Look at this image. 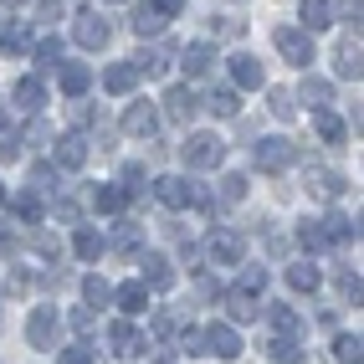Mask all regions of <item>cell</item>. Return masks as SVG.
Instances as JSON below:
<instances>
[{"instance_id":"1","label":"cell","mask_w":364,"mask_h":364,"mask_svg":"<svg viewBox=\"0 0 364 364\" xmlns=\"http://www.w3.org/2000/svg\"><path fill=\"white\" fill-rule=\"evenodd\" d=\"M180 159L190 169H215V164L226 159V144H221V134H190L180 144Z\"/></svg>"},{"instance_id":"2","label":"cell","mask_w":364,"mask_h":364,"mask_svg":"<svg viewBox=\"0 0 364 364\" xmlns=\"http://www.w3.org/2000/svg\"><path fill=\"white\" fill-rule=\"evenodd\" d=\"M272 41H277L282 62H293V67H313V31H303V26H277V31H272Z\"/></svg>"},{"instance_id":"3","label":"cell","mask_w":364,"mask_h":364,"mask_svg":"<svg viewBox=\"0 0 364 364\" xmlns=\"http://www.w3.org/2000/svg\"><path fill=\"white\" fill-rule=\"evenodd\" d=\"M298 164V144L293 139H257V169L267 175H282V169Z\"/></svg>"},{"instance_id":"4","label":"cell","mask_w":364,"mask_h":364,"mask_svg":"<svg viewBox=\"0 0 364 364\" xmlns=\"http://www.w3.org/2000/svg\"><path fill=\"white\" fill-rule=\"evenodd\" d=\"M57 338H62L57 308H31V318H26V344H31V349H57Z\"/></svg>"},{"instance_id":"5","label":"cell","mask_w":364,"mask_h":364,"mask_svg":"<svg viewBox=\"0 0 364 364\" xmlns=\"http://www.w3.org/2000/svg\"><path fill=\"white\" fill-rule=\"evenodd\" d=\"M77 46H87V52H103V46L113 41V26H108V16H98V11H82L77 16Z\"/></svg>"},{"instance_id":"6","label":"cell","mask_w":364,"mask_h":364,"mask_svg":"<svg viewBox=\"0 0 364 364\" xmlns=\"http://www.w3.org/2000/svg\"><path fill=\"white\" fill-rule=\"evenodd\" d=\"M139 282L154 287V293H164V287L175 282V262H169L164 252H144V257H139Z\"/></svg>"},{"instance_id":"7","label":"cell","mask_w":364,"mask_h":364,"mask_svg":"<svg viewBox=\"0 0 364 364\" xmlns=\"http://www.w3.org/2000/svg\"><path fill=\"white\" fill-rule=\"evenodd\" d=\"M205 333V354H215V359H241V333L231 328V323H210V328H200Z\"/></svg>"},{"instance_id":"8","label":"cell","mask_w":364,"mask_h":364,"mask_svg":"<svg viewBox=\"0 0 364 364\" xmlns=\"http://www.w3.org/2000/svg\"><path fill=\"white\" fill-rule=\"evenodd\" d=\"M210 262H215V267H241V262H247V236L215 231V236H210Z\"/></svg>"},{"instance_id":"9","label":"cell","mask_w":364,"mask_h":364,"mask_svg":"<svg viewBox=\"0 0 364 364\" xmlns=\"http://www.w3.org/2000/svg\"><path fill=\"white\" fill-rule=\"evenodd\" d=\"M124 134H134V139H154V134H159V108H154V103H129V113H124Z\"/></svg>"},{"instance_id":"10","label":"cell","mask_w":364,"mask_h":364,"mask_svg":"<svg viewBox=\"0 0 364 364\" xmlns=\"http://www.w3.org/2000/svg\"><path fill=\"white\" fill-rule=\"evenodd\" d=\"M308 196L338 200L344 196V175H338V169H323V164H308Z\"/></svg>"},{"instance_id":"11","label":"cell","mask_w":364,"mask_h":364,"mask_svg":"<svg viewBox=\"0 0 364 364\" xmlns=\"http://www.w3.org/2000/svg\"><path fill=\"white\" fill-rule=\"evenodd\" d=\"M108 344H113V354H124V359H139L144 349V338H139V328L129 323V318H118V323H108Z\"/></svg>"},{"instance_id":"12","label":"cell","mask_w":364,"mask_h":364,"mask_svg":"<svg viewBox=\"0 0 364 364\" xmlns=\"http://www.w3.org/2000/svg\"><path fill=\"white\" fill-rule=\"evenodd\" d=\"M267 77H262V62L252 57V52H236L231 57V87L236 92H252V87H262Z\"/></svg>"},{"instance_id":"13","label":"cell","mask_w":364,"mask_h":364,"mask_svg":"<svg viewBox=\"0 0 364 364\" xmlns=\"http://www.w3.org/2000/svg\"><path fill=\"white\" fill-rule=\"evenodd\" d=\"M154 200L169 205V210H185L190 205V180L185 175H159L154 180Z\"/></svg>"},{"instance_id":"14","label":"cell","mask_w":364,"mask_h":364,"mask_svg":"<svg viewBox=\"0 0 364 364\" xmlns=\"http://www.w3.org/2000/svg\"><path fill=\"white\" fill-rule=\"evenodd\" d=\"M164 113L175 118V124H190V118L200 113V98L190 92V82H180V87H169V92H164Z\"/></svg>"},{"instance_id":"15","label":"cell","mask_w":364,"mask_h":364,"mask_svg":"<svg viewBox=\"0 0 364 364\" xmlns=\"http://www.w3.org/2000/svg\"><path fill=\"white\" fill-rule=\"evenodd\" d=\"M11 98H16L21 113H41V108H46V87H41V77H21V82L11 87Z\"/></svg>"},{"instance_id":"16","label":"cell","mask_w":364,"mask_h":364,"mask_svg":"<svg viewBox=\"0 0 364 364\" xmlns=\"http://www.w3.org/2000/svg\"><path fill=\"white\" fill-rule=\"evenodd\" d=\"M180 67H185V77H205V72L215 67V46H210V41H196V46H185Z\"/></svg>"},{"instance_id":"17","label":"cell","mask_w":364,"mask_h":364,"mask_svg":"<svg viewBox=\"0 0 364 364\" xmlns=\"http://www.w3.org/2000/svg\"><path fill=\"white\" fill-rule=\"evenodd\" d=\"M57 164L62 169H82L87 164V139L82 134H62L57 139Z\"/></svg>"},{"instance_id":"18","label":"cell","mask_w":364,"mask_h":364,"mask_svg":"<svg viewBox=\"0 0 364 364\" xmlns=\"http://www.w3.org/2000/svg\"><path fill=\"white\" fill-rule=\"evenodd\" d=\"M267 323H272V333H282V338H303V318L287 303H272L267 308Z\"/></svg>"},{"instance_id":"19","label":"cell","mask_w":364,"mask_h":364,"mask_svg":"<svg viewBox=\"0 0 364 364\" xmlns=\"http://www.w3.org/2000/svg\"><path fill=\"white\" fill-rule=\"evenodd\" d=\"M226 313H231V323H252V318H262V303L252 293H241V287H231V293H226Z\"/></svg>"},{"instance_id":"20","label":"cell","mask_w":364,"mask_h":364,"mask_svg":"<svg viewBox=\"0 0 364 364\" xmlns=\"http://www.w3.org/2000/svg\"><path fill=\"white\" fill-rule=\"evenodd\" d=\"M134 82H139V72H134L129 62H113V67L103 72V87L113 92V98H129V92H134Z\"/></svg>"},{"instance_id":"21","label":"cell","mask_w":364,"mask_h":364,"mask_svg":"<svg viewBox=\"0 0 364 364\" xmlns=\"http://www.w3.org/2000/svg\"><path fill=\"white\" fill-rule=\"evenodd\" d=\"M72 252H77L82 262H98L108 247H103V231H92V226H77L72 231Z\"/></svg>"},{"instance_id":"22","label":"cell","mask_w":364,"mask_h":364,"mask_svg":"<svg viewBox=\"0 0 364 364\" xmlns=\"http://www.w3.org/2000/svg\"><path fill=\"white\" fill-rule=\"evenodd\" d=\"M113 303H118V308H124L129 318H134V313H144V308H149V287H144V282H124V287H113Z\"/></svg>"},{"instance_id":"23","label":"cell","mask_w":364,"mask_h":364,"mask_svg":"<svg viewBox=\"0 0 364 364\" xmlns=\"http://www.w3.org/2000/svg\"><path fill=\"white\" fill-rule=\"evenodd\" d=\"M318 282H323V272L313 262H293V267H287V287H293V293H318Z\"/></svg>"},{"instance_id":"24","label":"cell","mask_w":364,"mask_h":364,"mask_svg":"<svg viewBox=\"0 0 364 364\" xmlns=\"http://www.w3.org/2000/svg\"><path fill=\"white\" fill-rule=\"evenodd\" d=\"M333 26V0H303V31H328Z\"/></svg>"},{"instance_id":"25","label":"cell","mask_w":364,"mask_h":364,"mask_svg":"<svg viewBox=\"0 0 364 364\" xmlns=\"http://www.w3.org/2000/svg\"><path fill=\"white\" fill-rule=\"evenodd\" d=\"M87 87H92V72L82 62H62V92H67V98H82Z\"/></svg>"},{"instance_id":"26","label":"cell","mask_w":364,"mask_h":364,"mask_svg":"<svg viewBox=\"0 0 364 364\" xmlns=\"http://www.w3.org/2000/svg\"><path fill=\"white\" fill-rule=\"evenodd\" d=\"M205 108H210L215 118H236V113H241V92L226 82V87H215L210 98H205Z\"/></svg>"},{"instance_id":"27","label":"cell","mask_w":364,"mask_h":364,"mask_svg":"<svg viewBox=\"0 0 364 364\" xmlns=\"http://www.w3.org/2000/svg\"><path fill=\"white\" fill-rule=\"evenodd\" d=\"M333 72L338 77H359V36H349V41H338V57H333Z\"/></svg>"},{"instance_id":"28","label":"cell","mask_w":364,"mask_h":364,"mask_svg":"<svg viewBox=\"0 0 364 364\" xmlns=\"http://www.w3.org/2000/svg\"><path fill=\"white\" fill-rule=\"evenodd\" d=\"M313 129H318L323 144H344V134H349V129H344V118H333L328 108H313Z\"/></svg>"},{"instance_id":"29","label":"cell","mask_w":364,"mask_h":364,"mask_svg":"<svg viewBox=\"0 0 364 364\" xmlns=\"http://www.w3.org/2000/svg\"><path fill=\"white\" fill-rule=\"evenodd\" d=\"M267 359H272V364H303V349H298V338L272 333V338H267Z\"/></svg>"},{"instance_id":"30","label":"cell","mask_w":364,"mask_h":364,"mask_svg":"<svg viewBox=\"0 0 364 364\" xmlns=\"http://www.w3.org/2000/svg\"><path fill=\"white\" fill-rule=\"evenodd\" d=\"M108 298H113V282H108L103 272H87V277H82V303H87V308H103Z\"/></svg>"},{"instance_id":"31","label":"cell","mask_w":364,"mask_h":364,"mask_svg":"<svg viewBox=\"0 0 364 364\" xmlns=\"http://www.w3.org/2000/svg\"><path fill=\"white\" fill-rule=\"evenodd\" d=\"M298 98H303L308 108H328V103H333V82H328V77H308Z\"/></svg>"},{"instance_id":"32","label":"cell","mask_w":364,"mask_h":364,"mask_svg":"<svg viewBox=\"0 0 364 364\" xmlns=\"http://www.w3.org/2000/svg\"><path fill=\"white\" fill-rule=\"evenodd\" d=\"M92 205H98L103 215H118V210L129 205V196H124L118 185H98V190H92Z\"/></svg>"},{"instance_id":"33","label":"cell","mask_w":364,"mask_h":364,"mask_svg":"<svg viewBox=\"0 0 364 364\" xmlns=\"http://www.w3.org/2000/svg\"><path fill=\"white\" fill-rule=\"evenodd\" d=\"M333 359H338V364H359V359H364V338H359V333H338V338H333Z\"/></svg>"},{"instance_id":"34","label":"cell","mask_w":364,"mask_h":364,"mask_svg":"<svg viewBox=\"0 0 364 364\" xmlns=\"http://www.w3.org/2000/svg\"><path fill=\"white\" fill-rule=\"evenodd\" d=\"M318 226H323V236H328V241H349V236H359V226L349 221V215H338V210H328Z\"/></svg>"},{"instance_id":"35","label":"cell","mask_w":364,"mask_h":364,"mask_svg":"<svg viewBox=\"0 0 364 364\" xmlns=\"http://www.w3.org/2000/svg\"><path fill=\"white\" fill-rule=\"evenodd\" d=\"M169 26V16H159V11H149V6H144L139 16H134V36H144V41H149V36H159Z\"/></svg>"},{"instance_id":"36","label":"cell","mask_w":364,"mask_h":364,"mask_svg":"<svg viewBox=\"0 0 364 364\" xmlns=\"http://www.w3.org/2000/svg\"><path fill=\"white\" fill-rule=\"evenodd\" d=\"M103 247H113V252H134V247H139V226H134V221H118Z\"/></svg>"},{"instance_id":"37","label":"cell","mask_w":364,"mask_h":364,"mask_svg":"<svg viewBox=\"0 0 364 364\" xmlns=\"http://www.w3.org/2000/svg\"><path fill=\"white\" fill-rule=\"evenodd\" d=\"M16 221H26V226H36L41 221V196H36V190H26V196H16Z\"/></svg>"},{"instance_id":"38","label":"cell","mask_w":364,"mask_h":364,"mask_svg":"<svg viewBox=\"0 0 364 364\" xmlns=\"http://www.w3.org/2000/svg\"><path fill=\"white\" fill-rule=\"evenodd\" d=\"M298 247H303V252H323V247H328L323 226H318V221H303V226H298Z\"/></svg>"},{"instance_id":"39","label":"cell","mask_w":364,"mask_h":364,"mask_svg":"<svg viewBox=\"0 0 364 364\" xmlns=\"http://www.w3.org/2000/svg\"><path fill=\"white\" fill-rule=\"evenodd\" d=\"M175 333H180V354H190V359H196V354H205V333H200V328H190V323H180Z\"/></svg>"},{"instance_id":"40","label":"cell","mask_w":364,"mask_h":364,"mask_svg":"<svg viewBox=\"0 0 364 364\" xmlns=\"http://www.w3.org/2000/svg\"><path fill=\"white\" fill-rule=\"evenodd\" d=\"M62 52H67V46H62L57 36H46V41L36 46V67H62Z\"/></svg>"},{"instance_id":"41","label":"cell","mask_w":364,"mask_h":364,"mask_svg":"<svg viewBox=\"0 0 364 364\" xmlns=\"http://www.w3.org/2000/svg\"><path fill=\"white\" fill-rule=\"evenodd\" d=\"M272 113H277V118H298V92L272 87Z\"/></svg>"},{"instance_id":"42","label":"cell","mask_w":364,"mask_h":364,"mask_svg":"<svg viewBox=\"0 0 364 364\" xmlns=\"http://www.w3.org/2000/svg\"><path fill=\"white\" fill-rule=\"evenodd\" d=\"M241 200H247V180H241V175H226V180H221V205H241Z\"/></svg>"},{"instance_id":"43","label":"cell","mask_w":364,"mask_h":364,"mask_svg":"<svg viewBox=\"0 0 364 364\" xmlns=\"http://www.w3.org/2000/svg\"><path fill=\"white\" fill-rule=\"evenodd\" d=\"M62 364H103V354L92 344H72V349H62Z\"/></svg>"},{"instance_id":"44","label":"cell","mask_w":364,"mask_h":364,"mask_svg":"<svg viewBox=\"0 0 364 364\" xmlns=\"http://www.w3.org/2000/svg\"><path fill=\"white\" fill-rule=\"evenodd\" d=\"M0 46H6V52H26V46H31V26H26V21H16V26L6 31V41H0Z\"/></svg>"},{"instance_id":"45","label":"cell","mask_w":364,"mask_h":364,"mask_svg":"<svg viewBox=\"0 0 364 364\" xmlns=\"http://www.w3.org/2000/svg\"><path fill=\"white\" fill-rule=\"evenodd\" d=\"M31 190H36V196L57 190V169H52V164H36V169H31Z\"/></svg>"},{"instance_id":"46","label":"cell","mask_w":364,"mask_h":364,"mask_svg":"<svg viewBox=\"0 0 364 364\" xmlns=\"http://www.w3.org/2000/svg\"><path fill=\"white\" fill-rule=\"evenodd\" d=\"M236 287H241V293H252V298H257L262 287H267V272H262V267H247V272H241V282H236Z\"/></svg>"},{"instance_id":"47","label":"cell","mask_w":364,"mask_h":364,"mask_svg":"<svg viewBox=\"0 0 364 364\" xmlns=\"http://www.w3.org/2000/svg\"><path fill=\"white\" fill-rule=\"evenodd\" d=\"M144 190V164H129L124 169V196H139Z\"/></svg>"},{"instance_id":"48","label":"cell","mask_w":364,"mask_h":364,"mask_svg":"<svg viewBox=\"0 0 364 364\" xmlns=\"http://www.w3.org/2000/svg\"><path fill=\"white\" fill-rule=\"evenodd\" d=\"M175 328H180L175 313H159V318H154V333H159V338H175Z\"/></svg>"},{"instance_id":"49","label":"cell","mask_w":364,"mask_h":364,"mask_svg":"<svg viewBox=\"0 0 364 364\" xmlns=\"http://www.w3.org/2000/svg\"><path fill=\"white\" fill-rule=\"evenodd\" d=\"M21 154V139H11V134H0V164H11Z\"/></svg>"},{"instance_id":"50","label":"cell","mask_w":364,"mask_h":364,"mask_svg":"<svg viewBox=\"0 0 364 364\" xmlns=\"http://www.w3.org/2000/svg\"><path fill=\"white\" fill-rule=\"evenodd\" d=\"M180 6L185 0H149V11H159V16H180Z\"/></svg>"},{"instance_id":"51","label":"cell","mask_w":364,"mask_h":364,"mask_svg":"<svg viewBox=\"0 0 364 364\" xmlns=\"http://www.w3.org/2000/svg\"><path fill=\"white\" fill-rule=\"evenodd\" d=\"M26 139H31V144H46V139H52V129H46V124H31Z\"/></svg>"},{"instance_id":"52","label":"cell","mask_w":364,"mask_h":364,"mask_svg":"<svg viewBox=\"0 0 364 364\" xmlns=\"http://www.w3.org/2000/svg\"><path fill=\"white\" fill-rule=\"evenodd\" d=\"M36 21H57V0H41V6H36Z\"/></svg>"},{"instance_id":"53","label":"cell","mask_w":364,"mask_h":364,"mask_svg":"<svg viewBox=\"0 0 364 364\" xmlns=\"http://www.w3.org/2000/svg\"><path fill=\"white\" fill-rule=\"evenodd\" d=\"M6 129H11V108H6V103H0V134H6Z\"/></svg>"},{"instance_id":"54","label":"cell","mask_w":364,"mask_h":364,"mask_svg":"<svg viewBox=\"0 0 364 364\" xmlns=\"http://www.w3.org/2000/svg\"><path fill=\"white\" fill-rule=\"evenodd\" d=\"M0 215H6V190H0Z\"/></svg>"},{"instance_id":"55","label":"cell","mask_w":364,"mask_h":364,"mask_svg":"<svg viewBox=\"0 0 364 364\" xmlns=\"http://www.w3.org/2000/svg\"><path fill=\"white\" fill-rule=\"evenodd\" d=\"M108 6H129V0H108Z\"/></svg>"}]
</instances>
